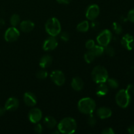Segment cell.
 Returning a JSON list of instances; mask_svg holds the SVG:
<instances>
[{
  "instance_id": "cell-1",
  "label": "cell",
  "mask_w": 134,
  "mask_h": 134,
  "mask_svg": "<svg viewBox=\"0 0 134 134\" xmlns=\"http://www.w3.org/2000/svg\"><path fill=\"white\" fill-rule=\"evenodd\" d=\"M77 127L75 120L71 117L64 118L58 124V130L60 133L65 134L74 133L77 130Z\"/></svg>"
},
{
  "instance_id": "cell-2",
  "label": "cell",
  "mask_w": 134,
  "mask_h": 134,
  "mask_svg": "<svg viewBox=\"0 0 134 134\" xmlns=\"http://www.w3.org/2000/svg\"><path fill=\"white\" fill-rule=\"evenodd\" d=\"M96 104L95 101L90 98H85L80 99L78 103V109L81 113L90 115L96 109Z\"/></svg>"
},
{
  "instance_id": "cell-3",
  "label": "cell",
  "mask_w": 134,
  "mask_h": 134,
  "mask_svg": "<svg viewBox=\"0 0 134 134\" xmlns=\"http://www.w3.org/2000/svg\"><path fill=\"white\" fill-rule=\"evenodd\" d=\"M45 30L51 36H57L61 32L62 27L60 22L54 17L49 18L45 24Z\"/></svg>"
},
{
  "instance_id": "cell-4",
  "label": "cell",
  "mask_w": 134,
  "mask_h": 134,
  "mask_svg": "<svg viewBox=\"0 0 134 134\" xmlns=\"http://www.w3.org/2000/svg\"><path fill=\"white\" fill-rule=\"evenodd\" d=\"M92 78L96 83L105 82L109 78L107 69L101 65L96 66L92 71Z\"/></svg>"
},
{
  "instance_id": "cell-5",
  "label": "cell",
  "mask_w": 134,
  "mask_h": 134,
  "mask_svg": "<svg viewBox=\"0 0 134 134\" xmlns=\"http://www.w3.org/2000/svg\"><path fill=\"white\" fill-rule=\"evenodd\" d=\"M130 92L128 89L120 90L116 95V102L119 107L126 108L130 103Z\"/></svg>"
},
{
  "instance_id": "cell-6",
  "label": "cell",
  "mask_w": 134,
  "mask_h": 134,
  "mask_svg": "<svg viewBox=\"0 0 134 134\" xmlns=\"http://www.w3.org/2000/svg\"><path fill=\"white\" fill-rule=\"evenodd\" d=\"M112 39V34L109 30L102 31L97 37V42L99 45L103 47L108 46Z\"/></svg>"
},
{
  "instance_id": "cell-7",
  "label": "cell",
  "mask_w": 134,
  "mask_h": 134,
  "mask_svg": "<svg viewBox=\"0 0 134 134\" xmlns=\"http://www.w3.org/2000/svg\"><path fill=\"white\" fill-rule=\"evenodd\" d=\"M20 36V32L16 27H10L6 30L5 33V39L6 41L11 43L16 41Z\"/></svg>"
},
{
  "instance_id": "cell-8",
  "label": "cell",
  "mask_w": 134,
  "mask_h": 134,
  "mask_svg": "<svg viewBox=\"0 0 134 134\" xmlns=\"http://www.w3.org/2000/svg\"><path fill=\"white\" fill-rule=\"evenodd\" d=\"M51 79L52 82L58 86H62L65 83V77L62 71L55 70L51 74Z\"/></svg>"
},
{
  "instance_id": "cell-9",
  "label": "cell",
  "mask_w": 134,
  "mask_h": 134,
  "mask_svg": "<svg viewBox=\"0 0 134 134\" xmlns=\"http://www.w3.org/2000/svg\"><path fill=\"white\" fill-rule=\"evenodd\" d=\"M99 14V7L97 5H91L86 11V17L90 20H94Z\"/></svg>"
},
{
  "instance_id": "cell-10",
  "label": "cell",
  "mask_w": 134,
  "mask_h": 134,
  "mask_svg": "<svg viewBox=\"0 0 134 134\" xmlns=\"http://www.w3.org/2000/svg\"><path fill=\"white\" fill-rule=\"evenodd\" d=\"M28 118L31 122L37 124L42 119L41 111L38 108H32L29 112Z\"/></svg>"
},
{
  "instance_id": "cell-11",
  "label": "cell",
  "mask_w": 134,
  "mask_h": 134,
  "mask_svg": "<svg viewBox=\"0 0 134 134\" xmlns=\"http://www.w3.org/2000/svg\"><path fill=\"white\" fill-rule=\"evenodd\" d=\"M58 46V41L55 37L51 36L44 41L43 45V48L45 51L54 50Z\"/></svg>"
},
{
  "instance_id": "cell-12",
  "label": "cell",
  "mask_w": 134,
  "mask_h": 134,
  "mask_svg": "<svg viewBox=\"0 0 134 134\" xmlns=\"http://www.w3.org/2000/svg\"><path fill=\"white\" fill-rule=\"evenodd\" d=\"M121 44L123 47L126 49L131 51L134 48V38L133 36L126 34L122 38Z\"/></svg>"
},
{
  "instance_id": "cell-13",
  "label": "cell",
  "mask_w": 134,
  "mask_h": 134,
  "mask_svg": "<svg viewBox=\"0 0 134 134\" xmlns=\"http://www.w3.org/2000/svg\"><path fill=\"white\" fill-rule=\"evenodd\" d=\"M18 106H19V102H18V99L14 97L9 98L7 100L6 103L5 105V108L7 111H15L18 109Z\"/></svg>"
},
{
  "instance_id": "cell-14",
  "label": "cell",
  "mask_w": 134,
  "mask_h": 134,
  "mask_svg": "<svg viewBox=\"0 0 134 134\" xmlns=\"http://www.w3.org/2000/svg\"><path fill=\"white\" fill-rule=\"evenodd\" d=\"M24 102L26 105L29 107H34L37 103V99L33 93L27 92L24 95Z\"/></svg>"
},
{
  "instance_id": "cell-15",
  "label": "cell",
  "mask_w": 134,
  "mask_h": 134,
  "mask_svg": "<svg viewBox=\"0 0 134 134\" xmlns=\"http://www.w3.org/2000/svg\"><path fill=\"white\" fill-rule=\"evenodd\" d=\"M97 115L101 119H108L112 115V111L109 107H100L97 110Z\"/></svg>"
},
{
  "instance_id": "cell-16",
  "label": "cell",
  "mask_w": 134,
  "mask_h": 134,
  "mask_svg": "<svg viewBox=\"0 0 134 134\" xmlns=\"http://www.w3.org/2000/svg\"><path fill=\"white\" fill-rule=\"evenodd\" d=\"M35 27V24L31 20H24L20 24V28L21 31L25 33H29L32 31Z\"/></svg>"
},
{
  "instance_id": "cell-17",
  "label": "cell",
  "mask_w": 134,
  "mask_h": 134,
  "mask_svg": "<svg viewBox=\"0 0 134 134\" xmlns=\"http://www.w3.org/2000/svg\"><path fill=\"white\" fill-rule=\"evenodd\" d=\"M84 82L82 79L79 77H75L72 79L71 87L76 91H80L83 88Z\"/></svg>"
},
{
  "instance_id": "cell-18",
  "label": "cell",
  "mask_w": 134,
  "mask_h": 134,
  "mask_svg": "<svg viewBox=\"0 0 134 134\" xmlns=\"http://www.w3.org/2000/svg\"><path fill=\"white\" fill-rule=\"evenodd\" d=\"M52 58L50 55H44L39 60V65L43 69L48 68L52 64Z\"/></svg>"
},
{
  "instance_id": "cell-19",
  "label": "cell",
  "mask_w": 134,
  "mask_h": 134,
  "mask_svg": "<svg viewBox=\"0 0 134 134\" xmlns=\"http://www.w3.org/2000/svg\"><path fill=\"white\" fill-rule=\"evenodd\" d=\"M109 92V86L105 82L99 83V86L97 87L96 94L99 96H103L106 95Z\"/></svg>"
},
{
  "instance_id": "cell-20",
  "label": "cell",
  "mask_w": 134,
  "mask_h": 134,
  "mask_svg": "<svg viewBox=\"0 0 134 134\" xmlns=\"http://www.w3.org/2000/svg\"><path fill=\"white\" fill-rule=\"evenodd\" d=\"M44 124H45L46 126L50 129H52L56 126L57 122L56 119L54 117L51 116H47L44 118Z\"/></svg>"
},
{
  "instance_id": "cell-21",
  "label": "cell",
  "mask_w": 134,
  "mask_h": 134,
  "mask_svg": "<svg viewBox=\"0 0 134 134\" xmlns=\"http://www.w3.org/2000/svg\"><path fill=\"white\" fill-rule=\"evenodd\" d=\"M77 29L80 32H86L89 29V23L88 21L85 20L80 22L77 26Z\"/></svg>"
},
{
  "instance_id": "cell-22",
  "label": "cell",
  "mask_w": 134,
  "mask_h": 134,
  "mask_svg": "<svg viewBox=\"0 0 134 134\" xmlns=\"http://www.w3.org/2000/svg\"><path fill=\"white\" fill-rule=\"evenodd\" d=\"M90 51L95 54L96 56H102L104 52V47L101 45H94V47Z\"/></svg>"
},
{
  "instance_id": "cell-23",
  "label": "cell",
  "mask_w": 134,
  "mask_h": 134,
  "mask_svg": "<svg viewBox=\"0 0 134 134\" xmlns=\"http://www.w3.org/2000/svg\"><path fill=\"white\" fill-rule=\"evenodd\" d=\"M96 57V56H95V54H94L90 51V50L89 51H88V52L85 54V56H84L86 62L88 63V64L94 62V60H95Z\"/></svg>"
},
{
  "instance_id": "cell-24",
  "label": "cell",
  "mask_w": 134,
  "mask_h": 134,
  "mask_svg": "<svg viewBox=\"0 0 134 134\" xmlns=\"http://www.w3.org/2000/svg\"><path fill=\"white\" fill-rule=\"evenodd\" d=\"M20 16L18 14H14L10 17V24L13 26H14V27H16V26H18L20 24Z\"/></svg>"
},
{
  "instance_id": "cell-25",
  "label": "cell",
  "mask_w": 134,
  "mask_h": 134,
  "mask_svg": "<svg viewBox=\"0 0 134 134\" xmlns=\"http://www.w3.org/2000/svg\"><path fill=\"white\" fill-rule=\"evenodd\" d=\"M107 85H108L109 87H110L111 88L113 89H116L119 87V82L116 81L115 79H107Z\"/></svg>"
},
{
  "instance_id": "cell-26",
  "label": "cell",
  "mask_w": 134,
  "mask_h": 134,
  "mask_svg": "<svg viewBox=\"0 0 134 134\" xmlns=\"http://www.w3.org/2000/svg\"><path fill=\"white\" fill-rule=\"evenodd\" d=\"M113 29L116 34H120L122 31V27L121 25L118 22H114L113 24Z\"/></svg>"
},
{
  "instance_id": "cell-27",
  "label": "cell",
  "mask_w": 134,
  "mask_h": 134,
  "mask_svg": "<svg viewBox=\"0 0 134 134\" xmlns=\"http://www.w3.org/2000/svg\"><path fill=\"white\" fill-rule=\"evenodd\" d=\"M48 76V73L44 70H39L37 72L36 77L39 79H44Z\"/></svg>"
},
{
  "instance_id": "cell-28",
  "label": "cell",
  "mask_w": 134,
  "mask_h": 134,
  "mask_svg": "<svg viewBox=\"0 0 134 134\" xmlns=\"http://www.w3.org/2000/svg\"><path fill=\"white\" fill-rule=\"evenodd\" d=\"M96 122L97 120L95 116L90 114V116H89L88 119V125H90V126H94L96 124Z\"/></svg>"
},
{
  "instance_id": "cell-29",
  "label": "cell",
  "mask_w": 134,
  "mask_h": 134,
  "mask_svg": "<svg viewBox=\"0 0 134 134\" xmlns=\"http://www.w3.org/2000/svg\"><path fill=\"white\" fill-rule=\"evenodd\" d=\"M60 38L62 39L64 41H68L70 37V35L68 32L66 31H63V32H60Z\"/></svg>"
},
{
  "instance_id": "cell-30",
  "label": "cell",
  "mask_w": 134,
  "mask_h": 134,
  "mask_svg": "<svg viewBox=\"0 0 134 134\" xmlns=\"http://www.w3.org/2000/svg\"><path fill=\"white\" fill-rule=\"evenodd\" d=\"M104 51H105L107 54L109 55V56H113L115 55V50L113 47L107 46V47H105V49H104Z\"/></svg>"
},
{
  "instance_id": "cell-31",
  "label": "cell",
  "mask_w": 134,
  "mask_h": 134,
  "mask_svg": "<svg viewBox=\"0 0 134 134\" xmlns=\"http://www.w3.org/2000/svg\"><path fill=\"white\" fill-rule=\"evenodd\" d=\"M85 45H86V48H87V49L91 50L92 48L94 47V45H95V42L93 40H92V39H90V40L86 41Z\"/></svg>"
},
{
  "instance_id": "cell-32",
  "label": "cell",
  "mask_w": 134,
  "mask_h": 134,
  "mask_svg": "<svg viewBox=\"0 0 134 134\" xmlns=\"http://www.w3.org/2000/svg\"><path fill=\"white\" fill-rule=\"evenodd\" d=\"M127 18H128V20L130 21L131 22L134 23V9L130 10L129 13H128V17H127Z\"/></svg>"
},
{
  "instance_id": "cell-33",
  "label": "cell",
  "mask_w": 134,
  "mask_h": 134,
  "mask_svg": "<svg viewBox=\"0 0 134 134\" xmlns=\"http://www.w3.org/2000/svg\"><path fill=\"white\" fill-rule=\"evenodd\" d=\"M34 129H35V132L37 133H41L43 132V126L41 124H39V123H37Z\"/></svg>"
},
{
  "instance_id": "cell-34",
  "label": "cell",
  "mask_w": 134,
  "mask_h": 134,
  "mask_svg": "<svg viewBox=\"0 0 134 134\" xmlns=\"http://www.w3.org/2000/svg\"><path fill=\"white\" fill-rule=\"evenodd\" d=\"M102 133H103V134H114L115 133V132H114V130L111 128H105V130H103L102 132Z\"/></svg>"
},
{
  "instance_id": "cell-35",
  "label": "cell",
  "mask_w": 134,
  "mask_h": 134,
  "mask_svg": "<svg viewBox=\"0 0 134 134\" xmlns=\"http://www.w3.org/2000/svg\"><path fill=\"white\" fill-rule=\"evenodd\" d=\"M71 0H56L58 3L62 4H69Z\"/></svg>"
},
{
  "instance_id": "cell-36",
  "label": "cell",
  "mask_w": 134,
  "mask_h": 134,
  "mask_svg": "<svg viewBox=\"0 0 134 134\" xmlns=\"http://www.w3.org/2000/svg\"><path fill=\"white\" fill-rule=\"evenodd\" d=\"M128 132H129L130 133L134 134V125L130 126L129 128H128Z\"/></svg>"
},
{
  "instance_id": "cell-37",
  "label": "cell",
  "mask_w": 134,
  "mask_h": 134,
  "mask_svg": "<svg viewBox=\"0 0 134 134\" xmlns=\"http://www.w3.org/2000/svg\"><path fill=\"white\" fill-rule=\"evenodd\" d=\"M7 110L5 109V107H0V116H2L5 113V111Z\"/></svg>"
},
{
  "instance_id": "cell-38",
  "label": "cell",
  "mask_w": 134,
  "mask_h": 134,
  "mask_svg": "<svg viewBox=\"0 0 134 134\" xmlns=\"http://www.w3.org/2000/svg\"><path fill=\"white\" fill-rule=\"evenodd\" d=\"M4 25H5V21L2 18H0V28H1Z\"/></svg>"
},
{
  "instance_id": "cell-39",
  "label": "cell",
  "mask_w": 134,
  "mask_h": 134,
  "mask_svg": "<svg viewBox=\"0 0 134 134\" xmlns=\"http://www.w3.org/2000/svg\"><path fill=\"white\" fill-rule=\"evenodd\" d=\"M133 92V94H134V86H132V89H131L130 92Z\"/></svg>"
}]
</instances>
